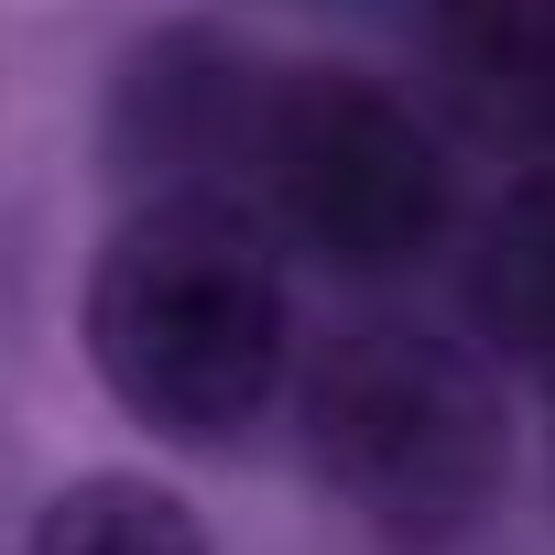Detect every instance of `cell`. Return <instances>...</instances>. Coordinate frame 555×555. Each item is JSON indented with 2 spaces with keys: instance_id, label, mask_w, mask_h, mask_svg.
<instances>
[{
  "instance_id": "cell-2",
  "label": "cell",
  "mask_w": 555,
  "mask_h": 555,
  "mask_svg": "<svg viewBox=\"0 0 555 555\" xmlns=\"http://www.w3.org/2000/svg\"><path fill=\"white\" fill-rule=\"evenodd\" d=\"M306 468L371 533H468L512 479L501 371L447 327H338L295 392Z\"/></svg>"
},
{
  "instance_id": "cell-6",
  "label": "cell",
  "mask_w": 555,
  "mask_h": 555,
  "mask_svg": "<svg viewBox=\"0 0 555 555\" xmlns=\"http://www.w3.org/2000/svg\"><path fill=\"white\" fill-rule=\"evenodd\" d=\"M468 317L501 360L544 371L555 382V164H533L490 229H479V261H468Z\"/></svg>"
},
{
  "instance_id": "cell-5",
  "label": "cell",
  "mask_w": 555,
  "mask_h": 555,
  "mask_svg": "<svg viewBox=\"0 0 555 555\" xmlns=\"http://www.w3.org/2000/svg\"><path fill=\"white\" fill-rule=\"evenodd\" d=\"M425 44H436L447 99L490 142L555 164V0H436Z\"/></svg>"
},
{
  "instance_id": "cell-4",
  "label": "cell",
  "mask_w": 555,
  "mask_h": 555,
  "mask_svg": "<svg viewBox=\"0 0 555 555\" xmlns=\"http://www.w3.org/2000/svg\"><path fill=\"white\" fill-rule=\"evenodd\" d=\"M261 99H272V66L240 34H207V23L153 34L109 88V164H120L131 207L185 196V207H240L250 218Z\"/></svg>"
},
{
  "instance_id": "cell-1",
  "label": "cell",
  "mask_w": 555,
  "mask_h": 555,
  "mask_svg": "<svg viewBox=\"0 0 555 555\" xmlns=\"http://www.w3.org/2000/svg\"><path fill=\"white\" fill-rule=\"evenodd\" d=\"M99 392L175 447H229L272 414L295 360V306H284V261L272 229L240 207H131L99 261H88V306H77Z\"/></svg>"
},
{
  "instance_id": "cell-3",
  "label": "cell",
  "mask_w": 555,
  "mask_h": 555,
  "mask_svg": "<svg viewBox=\"0 0 555 555\" xmlns=\"http://www.w3.org/2000/svg\"><path fill=\"white\" fill-rule=\"evenodd\" d=\"M250 218L317 250L327 272H414L457 229V175H447L436 120L403 88L360 66H272Z\"/></svg>"
},
{
  "instance_id": "cell-7",
  "label": "cell",
  "mask_w": 555,
  "mask_h": 555,
  "mask_svg": "<svg viewBox=\"0 0 555 555\" xmlns=\"http://www.w3.org/2000/svg\"><path fill=\"white\" fill-rule=\"evenodd\" d=\"M34 555H207V522L142 468H88L34 512Z\"/></svg>"
}]
</instances>
